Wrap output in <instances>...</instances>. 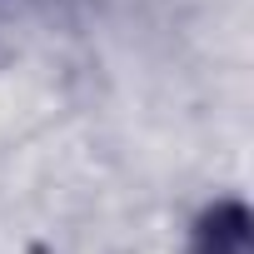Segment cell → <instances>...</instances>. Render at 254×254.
<instances>
[{
    "mask_svg": "<svg viewBox=\"0 0 254 254\" xmlns=\"http://www.w3.org/2000/svg\"><path fill=\"white\" fill-rule=\"evenodd\" d=\"M190 254H254L249 209L239 199H214L190 229Z\"/></svg>",
    "mask_w": 254,
    "mask_h": 254,
    "instance_id": "6da1fadb",
    "label": "cell"
}]
</instances>
